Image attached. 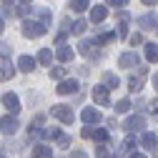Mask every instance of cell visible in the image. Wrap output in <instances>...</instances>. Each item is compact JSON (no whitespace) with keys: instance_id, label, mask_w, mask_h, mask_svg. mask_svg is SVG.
<instances>
[{"instance_id":"obj_13","label":"cell","mask_w":158,"mask_h":158,"mask_svg":"<svg viewBox=\"0 0 158 158\" xmlns=\"http://www.w3.org/2000/svg\"><path fill=\"white\" fill-rule=\"evenodd\" d=\"M73 55H75V53H73L70 45H60V48L55 50V58H58L60 63H70V60H73Z\"/></svg>"},{"instance_id":"obj_19","label":"cell","mask_w":158,"mask_h":158,"mask_svg":"<svg viewBox=\"0 0 158 158\" xmlns=\"http://www.w3.org/2000/svg\"><path fill=\"white\" fill-rule=\"evenodd\" d=\"M53 58H55V55H53L48 48H43L40 53H38V63H40V65H50V63H53Z\"/></svg>"},{"instance_id":"obj_1","label":"cell","mask_w":158,"mask_h":158,"mask_svg":"<svg viewBox=\"0 0 158 158\" xmlns=\"http://www.w3.org/2000/svg\"><path fill=\"white\" fill-rule=\"evenodd\" d=\"M45 23H38V20H23V35L25 38H40V35H45Z\"/></svg>"},{"instance_id":"obj_29","label":"cell","mask_w":158,"mask_h":158,"mask_svg":"<svg viewBox=\"0 0 158 158\" xmlns=\"http://www.w3.org/2000/svg\"><path fill=\"white\" fill-rule=\"evenodd\" d=\"M95 158H113V156H110V151L106 146H98L95 148Z\"/></svg>"},{"instance_id":"obj_20","label":"cell","mask_w":158,"mask_h":158,"mask_svg":"<svg viewBox=\"0 0 158 158\" xmlns=\"http://www.w3.org/2000/svg\"><path fill=\"white\" fill-rule=\"evenodd\" d=\"M88 5H90V0H70L73 13H83V10H88Z\"/></svg>"},{"instance_id":"obj_9","label":"cell","mask_w":158,"mask_h":158,"mask_svg":"<svg viewBox=\"0 0 158 158\" xmlns=\"http://www.w3.org/2000/svg\"><path fill=\"white\" fill-rule=\"evenodd\" d=\"M81 118H83V121L88 123V126H95V123H101V110H95V108H85L83 113H81Z\"/></svg>"},{"instance_id":"obj_18","label":"cell","mask_w":158,"mask_h":158,"mask_svg":"<svg viewBox=\"0 0 158 158\" xmlns=\"http://www.w3.org/2000/svg\"><path fill=\"white\" fill-rule=\"evenodd\" d=\"M113 40H115V33H101V35L93 38L95 45H108V43H113Z\"/></svg>"},{"instance_id":"obj_10","label":"cell","mask_w":158,"mask_h":158,"mask_svg":"<svg viewBox=\"0 0 158 158\" xmlns=\"http://www.w3.org/2000/svg\"><path fill=\"white\" fill-rule=\"evenodd\" d=\"M118 65H121V68H128V70H131V68H138V55H135L133 50H131V53H123L121 60H118Z\"/></svg>"},{"instance_id":"obj_7","label":"cell","mask_w":158,"mask_h":158,"mask_svg":"<svg viewBox=\"0 0 158 158\" xmlns=\"http://www.w3.org/2000/svg\"><path fill=\"white\" fill-rule=\"evenodd\" d=\"M123 128L126 131H141V128H146V115H131L128 121L123 123Z\"/></svg>"},{"instance_id":"obj_11","label":"cell","mask_w":158,"mask_h":158,"mask_svg":"<svg viewBox=\"0 0 158 158\" xmlns=\"http://www.w3.org/2000/svg\"><path fill=\"white\" fill-rule=\"evenodd\" d=\"M38 63V58H30V55H20L18 58V70H23V73H30Z\"/></svg>"},{"instance_id":"obj_5","label":"cell","mask_w":158,"mask_h":158,"mask_svg":"<svg viewBox=\"0 0 158 158\" xmlns=\"http://www.w3.org/2000/svg\"><path fill=\"white\" fill-rule=\"evenodd\" d=\"M18 128H20V126H18V118L10 113V115H3V118H0V131H3L5 135H13Z\"/></svg>"},{"instance_id":"obj_3","label":"cell","mask_w":158,"mask_h":158,"mask_svg":"<svg viewBox=\"0 0 158 158\" xmlns=\"http://www.w3.org/2000/svg\"><path fill=\"white\" fill-rule=\"evenodd\" d=\"M78 88H81V85H78L75 78H63L55 90H58V95H70V93H78Z\"/></svg>"},{"instance_id":"obj_38","label":"cell","mask_w":158,"mask_h":158,"mask_svg":"<svg viewBox=\"0 0 158 158\" xmlns=\"http://www.w3.org/2000/svg\"><path fill=\"white\" fill-rule=\"evenodd\" d=\"M70 158H85V156H83V153H81V151H78V153H73V156H70Z\"/></svg>"},{"instance_id":"obj_21","label":"cell","mask_w":158,"mask_h":158,"mask_svg":"<svg viewBox=\"0 0 158 158\" xmlns=\"http://www.w3.org/2000/svg\"><path fill=\"white\" fill-rule=\"evenodd\" d=\"M146 58H148V63H156L158 60V45L156 43H148L146 45Z\"/></svg>"},{"instance_id":"obj_35","label":"cell","mask_w":158,"mask_h":158,"mask_svg":"<svg viewBox=\"0 0 158 158\" xmlns=\"http://www.w3.org/2000/svg\"><path fill=\"white\" fill-rule=\"evenodd\" d=\"M128 158H148V156H143V153H138V151H133V153H128Z\"/></svg>"},{"instance_id":"obj_30","label":"cell","mask_w":158,"mask_h":158,"mask_svg":"<svg viewBox=\"0 0 158 158\" xmlns=\"http://www.w3.org/2000/svg\"><path fill=\"white\" fill-rule=\"evenodd\" d=\"M10 53H13V48L8 43H0V58H10Z\"/></svg>"},{"instance_id":"obj_22","label":"cell","mask_w":158,"mask_h":158,"mask_svg":"<svg viewBox=\"0 0 158 158\" xmlns=\"http://www.w3.org/2000/svg\"><path fill=\"white\" fill-rule=\"evenodd\" d=\"M103 83L113 90V88H118L121 85V81H118V75H113V73H103Z\"/></svg>"},{"instance_id":"obj_39","label":"cell","mask_w":158,"mask_h":158,"mask_svg":"<svg viewBox=\"0 0 158 158\" xmlns=\"http://www.w3.org/2000/svg\"><path fill=\"white\" fill-rule=\"evenodd\" d=\"M153 85H156V90H158V73L153 75Z\"/></svg>"},{"instance_id":"obj_17","label":"cell","mask_w":158,"mask_h":158,"mask_svg":"<svg viewBox=\"0 0 158 158\" xmlns=\"http://www.w3.org/2000/svg\"><path fill=\"white\" fill-rule=\"evenodd\" d=\"M141 143H143L146 148H156V143H158V138H156V133H153V131H146V133L141 135Z\"/></svg>"},{"instance_id":"obj_28","label":"cell","mask_w":158,"mask_h":158,"mask_svg":"<svg viewBox=\"0 0 158 158\" xmlns=\"http://www.w3.org/2000/svg\"><path fill=\"white\" fill-rule=\"evenodd\" d=\"M30 3H20V5H18V15H20V18H28L30 15Z\"/></svg>"},{"instance_id":"obj_27","label":"cell","mask_w":158,"mask_h":158,"mask_svg":"<svg viewBox=\"0 0 158 158\" xmlns=\"http://www.w3.org/2000/svg\"><path fill=\"white\" fill-rule=\"evenodd\" d=\"M138 23H141L143 28H153V25H156V15H143Z\"/></svg>"},{"instance_id":"obj_6","label":"cell","mask_w":158,"mask_h":158,"mask_svg":"<svg viewBox=\"0 0 158 158\" xmlns=\"http://www.w3.org/2000/svg\"><path fill=\"white\" fill-rule=\"evenodd\" d=\"M3 106H5L13 115L20 113V101H18V95H15V93H5V95H3Z\"/></svg>"},{"instance_id":"obj_32","label":"cell","mask_w":158,"mask_h":158,"mask_svg":"<svg viewBox=\"0 0 158 158\" xmlns=\"http://www.w3.org/2000/svg\"><path fill=\"white\" fill-rule=\"evenodd\" d=\"M58 146H60V148H68V146H70V135H63V133H60V135H58Z\"/></svg>"},{"instance_id":"obj_24","label":"cell","mask_w":158,"mask_h":158,"mask_svg":"<svg viewBox=\"0 0 158 158\" xmlns=\"http://www.w3.org/2000/svg\"><path fill=\"white\" fill-rule=\"evenodd\" d=\"M65 75H68V68H53L50 70V78H55V81H63Z\"/></svg>"},{"instance_id":"obj_16","label":"cell","mask_w":158,"mask_h":158,"mask_svg":"<svg viewBox=\"0 0 158 158\" xmlns=\"http://www.w3.org/2000/svg\"><path fill=\"white\" fill-rule=\"evenodd\" d=\"M13 75H15V65H10V63H0V81H10Z\"/></svg>"},{"instance_id":"obj_40","label":"cell","mask_w":158,"mask_h":158,"mask_svg":"<svg viewBox=\"0 0 158 158\" xmlns=\"http://www.w3.org/2000/svg\"><path fill=\"white\" fill-rule=\"evenodd\" d=\"M3 30H5V23H3V18H0V35H3Z\"/></svg>"},{"instance_id":"obj_34","label":"cell","mask_w":158,"mask_h":158,"mask_svg":"<svg viewBox=\"0 0 158 158\" xmlns=\"http://www.w3.org/2000/svg\"><path fill=\"white\" fill-rule=\"evenodd\" d=\"M141 43H143V35H141V33L131 35V45H141Z\"/></svg>"},{"instance_id":"obj_8","label":"cell","mask_w":158,"mask_h":158,"mask_svg":"<svg viewBox=\"0 0 158 158\" xmlns=\"http://www.w3.org/2000/svg\"><path fill=\"white\" fill-rule=\"evenodd\" d=\"M108 18V8L106 5H93L90 8V23H103Z\"/></svg>"},{"instance_id":"obj_12","label":"cell","mask_w":158,"mask_h":158,"mask_svg":"<svg viewBox=\"0 0 158 158\" xmlns=\"http://www.w3.org/2000/svg\"><path fill=\"white\" fill-rule=\"evenodd\" d=\"M143 83H146V70H141V75H131V78H128V88H131L133 93L141 90Z\"/></svg>"},{"instance_id":"obj_14","label":"cell","mask_w":158,"mask_h":158,"mask_svg":"<svg viewBox=\"0 0 158 158\" xmlns=\"http://www.w3.org/2000/svg\"><path fill=\"white\" fill-rule=\"evenodd\" d=\"M90 138L98 141V143H106L108 138H110V131H108V128H93V131H90Z\"/></svg>"},{"instance_id":"obj_4","label":"cell","mask_w":158,"mask_h":158,"mask_svg":"<svg viewBox=\"0 0 158 158\" xmlns=\"http://www.w3.org/2000/svg\"><path fill=\"white\" fill-rule=\"evenodd\" d=\"M108 90H110V88H108L106 83H103V85H95V88H93V101H95L98 106H108V103H110V93H108Z\"/></svg>"},{"instance_id":"obj_26","label":"cell","mask_w":158,"mask_h":158,"mask_svg":"<svg viewBox=\"0 0 158 158\" xmlns=\"http://www.w3.org/2000/svg\"><path fill=\"white\" fill-rule=\"evenodd\" d=\"M58 135H60L58 128H45L43 131V138H48V141H58Z\"/></svg>"},{"instance_id":"obj_2","label":"cell","mask_w":158,"mask_h":158,"mask_svg":"<svg viewBox=\"0 0 158 158\" xmlns=\"http://www.w3.org/2000/svg\"><path fill=\"white\" fill-rule=\"evenodd\" d=\"M50 115H53V118H58L60 123H68V126L75 121V113L70 110V106H63V103L53 106V108H50Z\"/></svg>"},{"instance_id":"obj_42","label":"cell","mask_w":158,"mask_h":158,"mask_svg":"<svg viewBox=\"0 0 158 158\" xmlns=\"http://www.w3.org/2000/svg\"><path fill=\"white\" fill-rule=\"evenodd\" d=\"M20 3H30V0H20Z\"/></svg>"},{"instance_id":"obj_31","label":"cell","mask_w":158,"mask_h":158,"mask_svg":"<svg viewBox=\"0 0 158 158\" xmlns=\"http://www.w3.org/2000/svg\"><path fill=\"white\" fill-rule=\"evenodd\" d=\"M123 148H126V153H133V151H135V141H133V138H126V141H123Z\"/></svg>"},{"instance_id":"obj_15","label":"cell","mask_w":158,"mask_h":158,"mask_svg":"<svg viewBox=\"0 0 158 158\" xmlns=\"http://www.w3.org/2000/svg\"><path fill=\"white\" fill-rule=\"evenodd\" d=\"M33 158H53V148L50 146H35L33 148Z\"/></svg>"},{"instance_id":"obj_41","label":"cell","mask_w":158,"mask_h":158,"mask_svg":"<svg viewBox=\"0 0 158 158\" xmlns=\"http://www.w3.org/2000/svg\"><path fill=\"white\" fill-rule=\"evenodd\" d=\"M10 3H15V0H5V5H10Z\"/></svg>"},{"instance_id":"obj_33","label":"cell","mask_w":158,"mask_h":158,"mask_svg":"<svg viewBox=\"0 0 158 158\" xmlns=\"http://www.w3.org/2000/svg\"><path fill=\"white\" fill-rule=\"evenodd\" d=\"M108 5L110 8H123V5H128V0H108Z\"/></svg>"},{"instance_id":"obj_37","label":"cell","mask_w":158,"mask_h":158,"mask_svg":"<svg viewBox=\"0 0 158 158\" xmlns=\"http://www.w3.org/2000/svg\"><path fill=\"white\" fill-rule=\"evenodd\" d=\"M151 108H153V113L158 115V101H153V103H151Z\"/></svg>"},{"instance_id":"obj_36","label":"cell","mask_w":158,"mask_h":158,"mask_svg":"<svg viewBox=\"0 0 158 158\" xmlns=\"http://www.w3.org/2000/svg\"><path fill=\"white\" fill-rule=\"evenodd\" d=\"M141 3H143V5H151V8H153V5L158 3V0H141Z\"/></svg>"},{"instance_id":"obj_23","label":"cell","mask_w":158,"mask_h":158,"mask_svg":"<svg viewBox=\"0 0 158 158\" xmlns=\"http://www.w3.org/2000/svg\"><path fill=\"white\" fill-rule=\"evenodd\" d=\"M131 108H133V103L128 101V98H123V101H118V103H115V113H128Z\"/></svg>"},{"instance_id":"obj_25","label":"cell","mask_w":158,"mask_h":158,"mask_svg":"<svg viewBox=\"0 0 158 158\" xmlns=\"http://www.w3.org/2000/svg\"><path fill=\"white\" fill-rule=\"evenodd\" d=\"M85 28H88V23H85V20H75V23H73V33H75V35H83V33H85Z\"/></svg>"}]
</instances>
